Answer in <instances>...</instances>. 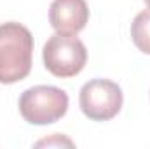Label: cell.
<instances>
[{"label": "cell", "mask_w": 150, "mask_h": 149, "mask_svg": "<svg viewBox=\"0 0 150 149\" xmlns=\"http://www.w3.org/2000/svg\"><path fill=\"white\" fill-rule=\"evenodd\" d=\"M33 37L16 21L0 25V84H14L32 70Z\"/></svg>", "instance_id": "cell-1"}, {"label": "cell", "mask_w": 150, "mask_h": 149, "mask_svg": "<svg viewBox=\"0 0 150 149\" xmlns=\"http://www.w3.org/2000/svg\"><path fill=\"white\" fill-rule=\"evenodd\" d=\"M68 111V95L56 86H33L19 97V112L30 125H51Z\"/></svg>", "instance_id": "cell-2"}, {"label": "cell", "mask_w": 150, "mask_h": 149, "mask_svg": "<svg viewBox=\"0 0 150 149\" xmlns=\"http://www.w3.org/2000/svg\"><path fill=\"white\" fill-rule=\"evenodd\" d=\"M45 69L56 77L67 79L80 74L87 62V49L75 35L54 34L42 51Z\"/></svg>", "instance_id": "cell-3"}, {"label": "cell", "mask_w": 150, "mask_h": 149, "mask_svg": "<svg viewBox=\"0 0 150 149\" xmlns=\"http://www.w3.org/2000/svg\"><path fill=\"white\" fill-rule=\"evenodd\" d=\"M124 97L117 82L108 79H93L86 82L79 95L82 112L93 121H108L122 107Z\"/></svg>", "instance_id": "cell-4"}, {"label": "cell", "mask_w": 150, "mask_h": 149, "mask_svg": "<svg viewBox=\"0 0 150 149\" xmlns=\"http://www.w3.org/2000/svg\"><path fill=\"white\" fill-rule=\"evenodd\" d=\"M49 21L56 34L77 35L89 21L86 0H54L49 9Z\"/></svg>", "instance_id": "cell-5"}, {"label": "cell", "mask_w": 150, "mask_h": 149, "mask_svg": "<svg viewBox=\"0 0 150 149\" xmlns=\"http://www.w3.org/2000/svg\"><path fill=\"white\" fill-rule=\"evenodd\" d=\"M131 39H133L134 46L142 53L150 54V9L149 11H142L133 19V23H131Z\"/></svg>", "instance_id": "cell-6"}, {"label": "cell", "mask_w": 150, "mask_h": 149, "mask_svg": "<svg viewBox=\"0 0 150 149\" xmlns=\"http://www.w3.org/2000/svg\"><path fill=\"white\" fill-rule=\"evenodd\" d=\"M63 146V144H67V146H74V142L72 140H68V139H65V137H61V135H54V139H45V140H40L37 146Z\"/></svg>", "instance_id": "cell-7"}, {"label": "cell", "mask_w": 150, "mask_h": 149, "mask_svg": "<svg viewBox=\"0 0 150 149\" xmlns=\"http://www.w3.org/2000/svg\"><path fill=\"white\" fill-rule=\"evenodd\" d=\"M145 4H147V5H149V9H150V0H145Z\"/></svg>", "instance_id": "cell-8"}]
</instances>
